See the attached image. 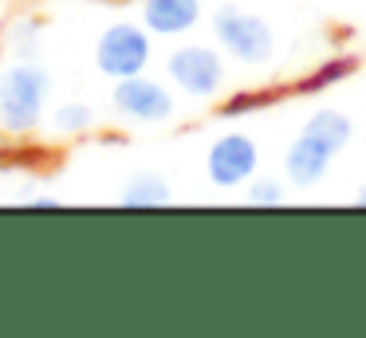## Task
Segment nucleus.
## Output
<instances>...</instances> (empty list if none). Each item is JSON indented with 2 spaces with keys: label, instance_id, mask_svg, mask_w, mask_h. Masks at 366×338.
Returning a JSON list of instances; mask_svg holds the SVG:
<instances>
[{
  "label": "nucleus",
  "instance_id": "nucleus-17",
  "mask_svg": "<svg viewBox=\"0 0 366 338\" xmlns=\"http://www.w3.org/2000/svg\"><path fill=\"white\" fill-rule=\"evenodd\" d=\"M355 201H358V204H362V209H366V185L358 189V197H355Z\"/></svg>",
  "mask_w": 366,
  "mask_h": 338
},
{
  "label": "nucleus",
  "instance_id": "nucleus-14",
  "mask_svg": "<svg viewBox=\"0 0 366 338\" xmlns=\"http://www.w3.org/2000/svg\"><path fill=\"white\" fill-rule=\"evenodd\" d=\"M272 102L268 91H252V86H237L232 94H224L221 102V118H248L256 110H264Z\"/></svg>",
  "mask_w": 366,
  "mask_h": 338
},
{
  "label": "nucleus",
  "instance_id": "nucleus-18",
  "mask_svg": "<svg viewBox=\"0 0 366 338\" xmlns=\"http://www.w3.org/2000/svg\"><path fill=\"white\" fill-rule=\"evenodd\" d=\"M4 134H9V130H4V126H0V157H4Z\"/></svg>",
  "mask_w": 366,
  "mask_h": 338
},
{
  "label": "nucleus",
  "instance_id": "nucleus-5",
  "mask_svg": "<svg viewBox=\"0 0 366 338\" xmlns=\"http://www.w3.org/2000/svg\"><path fill=\"white\" fill-rule=\"evenodd\" d=\"M111 106L119 118L134 126H158L174 118V91H169L162 79L154 75H127V79H114L111 86Z\"/></svg>",
  "mask_w": 366,
  "mask_h": 338
},
{
  "label": "nucleus",
  "instance_id": "nucleus-3",
  "mask_svg": "<svg viewBox=\"0 0 366 338\" xmlns=\"http://www.w3.org/2000/svg\"><path fill=\"white\" fill-rule=\"evenodd\" d=\"M166 79L185 99H217L224 91V51L213 44H177L166 55Z\"/></svg>",
  "mask_w": 366,
  "mask_h": 338
},
{
  "label": "nucleus",
  "instance_id": "nucleus-4",
  "mask_svg": "<svg viewBox=\"0 0 366 338\" xmlns=\"http://www.w3.org/2000/svg\"><path fill=\"white\" fill-rule=\"evenodd\" d=\"M154 59V36L146 31V24H111L99 31L95 39V67L107 79H127V75H142Z\"/></svg>",
  "mask_w": 366,
  "mask_h": 338
},
{
  "label": "nucleus",
  "instance_id": "nucleus-10",
  "mask_svg": "<svg viewBox=\"0 0 366 338\" xmlns=\"http://www.w3.org/2000/svg\"><path fill=\"white\" fill-rule=\"evenodd\" d=\"M303 130L315 134L319 141H327V146L335 149V154H342V149L350 146V138H355V122H350V114H342V110H315V114L303 122Z\"/></svg>",
  "mask_w": 366,
  "mask_h": 338
},
{
  "label": "nucleus",
  "instance_id": "nucleus-12",
  "mask_svg": "<svg viewBox=\"0 0 366 338\" xmlns=\"http://www.w3.org/2000/svg\"><path fill=\"white\" fill-rule=\"evenodd\" d=\"M95 122H99L95 106H91V102H79V99L59 102V106L51 110V130L64 134V138H79V134L95 130Z\"/></svg>",
  "mask_w": 366,
  "mask_h": 338
},
{
  "label": "nucleus",
  "instance_id": "nucleus-1",
  "mask_svg": "<svg viewBox=\"0 0 366 338\" xmlns=\"http://www.w3.org/2000/svg\"><path fill=\"white\" fill-rule=\"evenodd\" d=\"M51 71L36 59H16L0 71V126L9 134H32L48 114Z\"/></svg>",
  "mask_w": 366,
  "mask_h": 338
},
{
  "label": "nucleus",
  "instance_id": "nucleus-13",
  "mask_svg": "<svg viewBox=\"0 0 366 338\" xmlns=\"http://www.w3.org/2000/svg\"><path fill=\"white\" fill-rule=\"evenodd\" d=\"M40 20L36 16H24V20H16L9 28V55H16V59H36V47H40Z\"/></svg>",
  "mask_w": 366,
  "mask_h": 338
},
{
  "label": "nucleus",
  "instance_id": "nucleus-7",
  "mask_svg": "<svg viewBox=\"0 0 366 338\" xmlns=\"http://www.w3.org/2000/svg\"><path fill=\"white\" fill-rule=\"evenodd\" d=\"M335 149L327 146V141H319L315 134H307V130H300V138L287 146V154H284V177L292 181L295 189H311V185H319V181L327 177V169H331V161H335Z\"/></svg>",
  "mask_w": 366,
  "mask_h": 338
},
{
  "label": "nucleus",
  "instance_id": "nucleus-11",
  "mask_svg": "<svg viewBox=\"0 0 366 338\" xmlns=\"http://www.w3.org/2000/svg\"><path fill=\"white\" fill-rule=\"evenodd\" d=\"M169 185L162 177H154V173H142V177H130L127 185H122L119 193V204H127V209H162V204H169Z\"/></svg>",
  "mask_w": 366,
  "mask_h": 338
},
{
  "label": "nucleus",
  "instance_id": "nucleus-15",
  "mask_svg": "<svg viewBox=\"0 0 366 338\" xmlns=\"http://www.w3.org/2000/svg\"><path fill=\"white\" fill-rule=\"evenodd\" d=\"M248 204H260V209H272V204H284V185L272 177H252L248 181Z\"/></svg>",
  "mask_w": 366,
  "mask_h": 338
},
{
  "label": "nucleus",
  "instance_id": "nucleus-6",
  "mask_svg": "<svg viewBox=\"0 0 366 338\" xmlns=\"http://www.w3.org/2000/svg\"><path fill=\"white\" fill-rule=\"evenodd\" d=\"M260 169V146L252 134L244 130H229L209 146L205 154V173L217 189H240L256 177Z\"/></svg>",
  "mask_w": 366,
  "mask_h": 338
},
{
  "label": "nucleus",
  "instance_id": "nucleus-2",
  "mask_svg": "<svg viewBox=\"0 0 366 338\" xmlns=\"http://www.w3.org/2000/svg\"><path fill=\"white\" fill-rule=\"evenodd\" d=\"M213 39L229 59L244 63V67H264L276 59V31L264 16L244 12L240 4H221L209 20Z\"/></svg>",
  "mask_w": 366,
  "mask_h": 338
},
{
  "label": "nucleus",
  "instance_id": "nucleus-8",
  "mask_svg": "<svg viewBox=\"0 0 366 338\" xmlns=\"http://www.w3.org/2000/svg\"><path fill=\"white\" fill-rule=\"evenodd\" d=\"M142 24L158 39H182L201 24V0H142Z\"/></svg>",
  "mask_w": 366,
  "mask_h": 338
},
{
  "label": "nucleus",
  "instance_id": "nucleus-16",
  "mask_svg": "<svg viewBox=\"0 0 366 338\" xmlns=\"http://www.w3.org/2000/svg\"><path fill=\"white\" fill-rule=\"evenodd\" d=\"M28 204H40V209H56L59 197H56V193H36V197H28Z\"/></svg>",
  "mask_w": 366,
  "mask_h": 338
},
{
  "label": "nucleus",
  "instance_id": "nucleus-9",
  "mask_svg": "<svg viewBox=\"0 0 366 338\" xmlns=\"http://www.w3.org/2000/svg\"><path fill=\"white\" fill-rule=\"evenodd\" d=\"M355 71H358V59H355V55H327V59L319 63L311 75H303L300 83L292 86V91H295V94H319V91H327V86L347 83Z\"/></svg>",
  "mask_w": 366,
  "mask_h": 338
}]
</instances>
